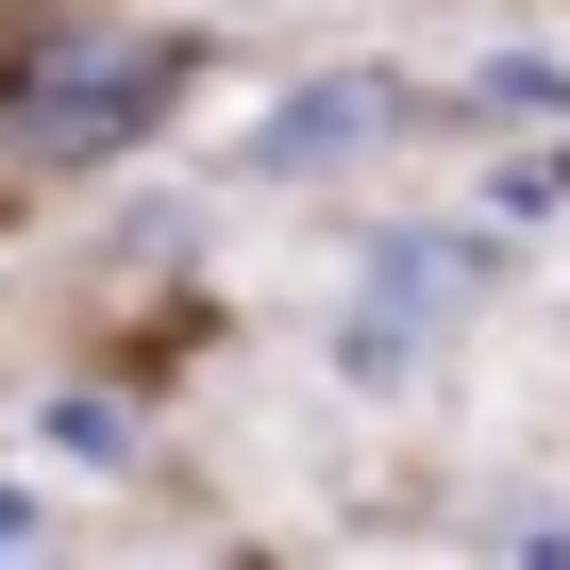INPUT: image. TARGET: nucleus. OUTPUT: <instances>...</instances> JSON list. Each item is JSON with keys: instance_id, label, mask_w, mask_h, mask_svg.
<instances>
[{"instance_id": "nucleus-3", "label": "nucleus", "mask_w": 570, "mask_h": 570, "mask_svg": "<svg viewBox=\"0 0 570 570\" xmlns=\"http://www.w3.org/2000/svg\"><path fill=\"white\" fill-rule=\"evenodd\" d=\"M487 101H503V118H570V68H537V51H503V68H487Z\"/></svg>"}, {"instance_id": "nucleus-1", "label": "nucleus", "mask_w": 570, "mask_h": 570, "mask_svg": "<svg viewBox=\"0 0 570 570\" xmlns=\"http://www.w3.org/2000/svg\"><path fill=\"white\" fill-rule=\"evenodd\" d=\"M185 35H118V51H68L51 85H0V135H18V168H101V151H135L168 101H185Z\"/></svg>"}, {"instance_id": "nucleus-4", "label": "nucleus", "mask_w": 570, "mask_h": 570, "mask_svg": "<svg viewBox=\"0 0 570 570\" xmlns=\"http://www.w3.org/2000/svg\"><path fill=\"white\" fill-rule=\"evenodd\" d=\"M0 537H35V503H18V487H0Z\"/></svg>"}, {"instance_id": "nucleus-2", "label": "nucleus", "mask_w": 570, "mask_h": 570, "mask_svg": "<svg viewBox=\"0 0 570 570\" xmlns=\"http://www.w3.org/2000/svg\"><path fill=\"white\" fill-rule=\"evenodd\" d=\"M370 135H403V85H303V101H285L268 135H252V168H320V151H370Z\"/></svg>"}]
</instances>
